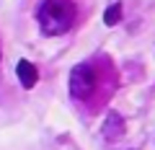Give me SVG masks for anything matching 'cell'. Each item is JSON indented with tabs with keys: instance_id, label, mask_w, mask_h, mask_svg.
<instances>
[{
	"instance_id": "1",
	"label": "cell",
	"mask_w": 155,
	"mask_h": 150,
	"mask_svg": "<svg viewBox=\"0 0 155 150\" xmlns=\"http://www.w3.org/2000/svg\"><path fill=\"white\" fill-rule=\"evenodd\" d=\"M36 18L47 36H62L72 28L78 18V8L72 0H44Z\"/></svg>"
},
{
	"instance_id": "5",
	"label": "cell",
	"mask_w": 155,
	"mask_h": 150,
	"mask_svg": "<svg viewBox=\"0 0 155 150\" xmlns=\"http://www.w3.org/2000/svg\"><path fill=\"white\" fill-rule=\"evenodd\" d=\"M119 21H122V3H114L111 8H106L104 23H106V26H116Z\"/></svg>"
},
{
	"instance_id": "3",
	"label": "cell",
	"mask_w": 155,
	"mask_h": 150,
	"mask_svg": "<svg viewBox=\"0 0 155 150\" xmlns=\"http://www.w3.org/2000/svg\"><path fill=\"white\" fill-rule=\"evenodd\" d=\"M16 70H18V80H21L23 88H34V85L39 83V70H36L28 60H21Z\"/></svg>"
},
{
	"instance_id": "2",
	"label": "cell",
	"mask_w": 155,
	"mask_h": 150,
	"mask_svg": "<svg viewBox=\"0 0 155 150\" xmlns=\"http://www.w3.org/2000/svg\"><path fill=\"white\" fill-rule=\"evenodd\" d=\"M96 91V72L91 65H75L70 72V93L72 98H88Z\"/></svg>"
},
{
	"instance_id": "4",
	"label": "cell",
	"mask_w": 155,
	"mask_h": 150,
	"mask_svg": "<svg viewBox=\"0 0 155 150\" xmlns=\"http://www.w3.org/2000/svg\"><path fill=\"white\" fill-rule=\"evenodd\" d=\"M124 132V122H122V117L116 114V111H111L109 117H106V122H104V135L109 140H114V137H119V135Z\"/></svg>"
}]
</instances>
